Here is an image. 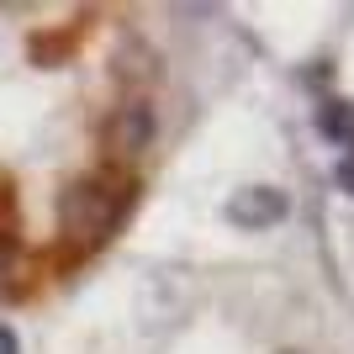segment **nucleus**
Returning a JSON list of instances; mask_svg holds the SVG:
<instances>
[{
    "label": "nucleus",
    "instance_id": "f257e3e1",
    "mask_svg": "<svg viewBox=\"0 0 354 354\" xmlns=\"http://www.w3.org/2000/svg\"><path fill=\"white\" fill-rule=\"evenodd\" d=\"M127 207H133V180L111 164V169H95V175L74 180L59 196V227L74 249H95V243H106L122 227Z\"/></svg>",
    "mask_w": 354,
    "mask_h": 354
},
{
    "label": "nucleus",
    "instance_id": "f03ea898",
    "mask_svg": "<svg viewBox=\"0 0 354 354\" xmlns=\"http://www.w3.org/2000/svg\"><path fill=\"white\" fill-rule=\"evenodd\" d=\"M153 143V106L148 101H127L111 117V148L117 153H138V148Z\"/></svg>",
    "mask_w": 354,
    "mask_h": 354
},
{
    "label": "nucleus",
    "instance_id": "7ed1b4c3",
    "mask_svg": "<svg viewBox=\"0 0 354 354\" xmlns=\"http://www.w3.org/2000/svg\"><path fill=\"white\" fill-rule=\"evenodd\" d=\"M286 217V201L275 191H243L233 201V222H254V227H265V222H281Z\"/></svg>",
    "mask_w": 354,
    "mask_h": 354
},
{
    "label": "nucleus",
    "instance_id": "20e7f679",
    "mask_svg": "<svg viewBox=\"0 0 354 354\" xmlns=\"http://www.w3.org/2000/svg\"><path fill=\"white\" fill-rule=\"evenodd\" d=\"M16 275H21V243H16V238H0V291H11Z\"/></svg>",
    "mask_w": 354,
    "mask_h": 354
},
{
    "label": "nucleus",
    "instance_id": "39448f33",
    "mask_svg": "<svg viewBox=\"0 0 354 354\" xmlns=\"http://www.w3.org/2000/svg\"><path fill=\"white\" fill-rule=\"evenodd\" d=\"M0 354H16V333L6 323H0Z\"/></svg>",
    "mask_w": 354,
    "mask_h": 354
}]
</instances>
